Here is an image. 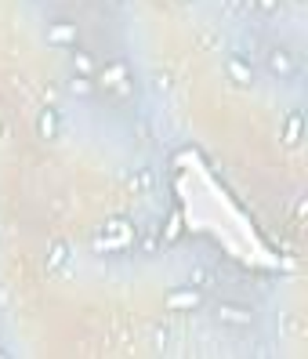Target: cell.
I'll use <instances>...</instances> for the list:
<instances>
[{"instance_id": "e0dca14e", "label": "cell", "mask_w": 308, "mask_h": 359, "mask_svg": "<svg viewBox=\"0 0 308 359\" xmlns=\"http://www.w3.org/2000/svg\"><path fill=\"white\" fill-rule=\"evenodd\" d=\"M153 185H156L153 171H141V175H138V182H134V189H153Z\"/></svg>"}, {"instance_id": "ba28073f", "label": "cell", "mask_w": 308, "mask_h": 359, "mask_svg": "<svg viewBox=\"0 0 308 359\" xmlns=\"http://www.w3.org/2000/svg\"><path fill=\"white\" fill-rule=\"evenodd\" d=\"M301 131H304V116L301 113H290L283 123V145H298L301 142Z\"/></svg>"}, {"instance_id": "9a60e30c", "label": "cell", "mask_w": 308, "mask_h": 359, "mask_svg": "<svg viewBox=\"0 0 308 359\" xmlns=\"http://www.w3.org/2000/svg\"><path fill=\"white\" fill-rule=\"evenodd\" d=\"M156 247H160V236H156V232H146V236H141V250H149V255H153Z\"/></svg>"}, {"instance_id": "8992f818", "label": "cell", "mask_w": 308, "mask_h": 359, "mask_svg": "<svg viewBox=\"0 0 308 359\" xmlns=\"http://www.w3.org/2000/svg\"><path fill=\"white\" fill-rule=\"evenodd\" d=\"M225 73H229V80L236 83V88H251V83H254V69L246 66V62H243L239 55L225 58Z\"/></svg>"}, {"instance_id": "52a82bcc", "label": "cell", "mask_w": 308, "mask_h": 359, "mask_svg": "<svg viewBox=\"0 0 308 359\" xmlns=\"http://www.w3.org/2000/svg\"><path fill=\"white\" fill-rule=\"evenodd\" d=\"M36 135L44 138V142H55V135H58V113L51 109V105H44V109H40V116H36Z\"/></svg>"}, {"instance_id": "3957f363", "label": "cell", "mask_w": 308, "mask_h": 359, "mask_svg": "<svg viewBox=\"0 0 308 359\" xmlns=\"http://www.w3.org/2000/svg\"><path fill=\"white\" fill-rule=\"evenodd\" d=\"M200 302H203V290L200 287H181V290H171L163 305H167L171 312H185V309H196Z\"/></svg>"}, {"instance_id": "277c9868", "label": "cell", "mask_w": 308, "mask_h": 359, "mask_svg": "<svg viewBox=\"0 0 308 359\" xmlns=\"http://www.w3.org/2000/svg\"><path fill=\"white\" fill-rule=\"evenodd\" d=\"M48 40L58 48H80V29L73 22H51L48 26Z\"/></svg>"}, {"instance_id": "6da1fadb", "label": "cell", "mask_w": 308, "mask_h": 359, "mask_svg": "<svg viewBox=\"0 0 308 359\" xmlns=\"http://www.w3.org/2000/svg\"><path fill=\"white\" fill-rule=\"evenodd\" d=\"M98 80H102V88L113 91L116 98H127V95H131V76H127V66H123V62H113V66H106V69L98 73Z\"/></svg>"}, {"instance_id": "5b68a950", "label": "cell", "mask_w": 308, "mask_h": 359, "mask_svg": "<svg viewBox=\"0 0 308 359\" xmlns=\"http://www.w3.org/2000/svg\"><path fill=\"white\" fill-rule=\"evenodd\" d=\"M214 316L221 323H229V327H243V323H254V312L251 309H243V305H229V302H221L214 309Z\"/></svg>"}, {"instance_id": "7c38bea8", "label": "cell", "mask_w": 308, "mask_h": 359, "mask_svg": "<svg viewBox=\"0 0 308 359\" xmlns=\"http://www.w3.org/2000/svg\"><path fill=\"white\" fill-rule=\"evenodd\" d=\"M66 258H69V243L58 240V243L51 247V255H48V272H58L62 265H66Z\"/></svg>"}, {"instance_id": "d6986e66", "label": "cell", "mask_w": 308, "mask_h": 359, "mask_svg": "<svg viewBox=\"0 0 308 359\" xmlns=\"http://www.w3.org/2000/svg\"><path fill=\"white\" fill-rule=\"evenodd\" d=\"M0 359H8V352H0Z\"/></svg>"}, {"instance_id": "7a4b0ae2", "label": "cell", "mask_w": 308, "mask_h": 359, "mask_svg": "<svg viewBox=\"0 0 308 359\" xmlns=\"http://www.w3.org/2000/svg\"><path fill=\"white\" fill-rule=\"evenodd\" d=\"M265 66H269V73H276V76H294L298 73V58L286 48H272L269 55H265Z\"/></svg>"}, {"instance_id": "2e32d148", "label": "cell", "mask_w": 308, "mask_h": 359, "mask_svg": "<svg viewBox=\"0 0 308 359\" xmlns=\"http://www.w3.org/2000/svg\"><path fill=\"white\" fill-rule=\"evenodd\" d=\"M153 88H156V91H167V88H171V76H167V73H153Z\"/></svg>"}, {"instance_id": "5bb4252c", "label": "cell", "mask_w": 308, "mask_h": 359, "mask_svg": "<svg viewBox=\"0 0 308 359\" xmlns=\"http://www.w3.org/2000/svg\"><path fill=\"white\" fill-rule=\"evenodd\" d=\"M189 287H211V272L207 269H192V283Z\"/></svg>"}, {"instance_id": "4fadbf2b", "label": "cell", "mask_w": 308, "mask_h": 359, "mask_svg": "<svg viewBox=\"0 0 308 359\" xmlns=\"http://www.w3.org/2000/svg\"><path fill=\"white\" fill-rule=\"evenodd\" d=\"M69 88H73V95L88 98V95H91V76H73V83H69Z\"/></svg>"}, {"instance_id": "9c48e42d", "label": "cell", "mask_w": 308, "mask_h": 359, "mask_svg": "<svg viewBox=\"0 0 308 359\" xmlns=\"http://www.w3.org/2000/svg\"><path fill=\"white\" fill-rule=\"evenodd\" d=\"M106 236H113V240H120L123 247H127L134 240V229L123 222V218H113V222H106Z\"/></svg>"}, {"instance_id": "ffe728a7", "label": "cell", "mask_w": 308, "mask_h": 359, "mask_svg": "<svg viewBox=\"0 0 308 359\" xmlns=\"http://www.w3.org/2000/svg\"><path fill=\"white\" fill-rule=\"evenodd\" d=\"M109 4H120V0H109Z\"/></svg>"}, {"instance_id": "ac0fdd59", "label": "cell", "mask_w": 308, "mask_h": 359, "mask_svg": "<svg viewBox=\"0 0 308 359\" xmlns=\"http://www.w3.org/2000/svg\"><path fill=\"white\" fill-rule=\"evenodd\" d=\"M251 4H258L261 11H276V8H279V0H251Z\"/></svg>"}, {"instance_id": "30bf717a", "label": "cell", "mask_w": 308, "mask_h": 359, "mask_svg": "<svg viewBox=\"0 0 308 359\" xmlns=\"http://www.w3.org/2000/svg\"><path fill=\"white\" fill-rule=\"evenodd\" d=\"M73 66H76V76H94V58L88 51L73 48Z\"/></svg>"}, {"instance_id": "44dd1931", "label": "cell", "mask_w": 308, "mask_h": 359, "mask_svg": "<svg viewBox=\"0 0 308 359\" xmlns=\"http://www.w3.org/2000/svg\"><path fill=\"white\" fill-rule=\"evenodd\" d=\"M181 4H185V0H181Z\"/></svg>"}, {"instance_id": "8fae6325", "label": "cell", "mask_w": 308, "mask_h": 359, "mask_svg": "<svg viewBox=\"0 0 308 359\" xmlns=\"http://www.w3.org/2000/svg\"><path fill=\"white\" fill-rule=\"evenodd\" d=\"M178 236H181V210H171L167 225H163V236H160V243H174Z\"/></svg>"}]
</instances>
